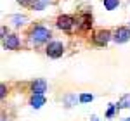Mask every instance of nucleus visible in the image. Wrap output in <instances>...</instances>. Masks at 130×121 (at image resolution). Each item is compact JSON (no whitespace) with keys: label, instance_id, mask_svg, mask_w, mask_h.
I'll use <instances>...</instances> for the list:
<instances>
[{"label":"nucleus","instance_id":"nucleus-1","mask_svg":"<svg viewBox=\"0 0 130 121\" xmlns=\"http://www.w3.org/2000/svg\"><path fill=\"white\" fill-rule=\"evenodd\" d=\"M28 36H30V42L33 45H40V43H45V42L50 40L52 33H50V30L45 28V26H33Z\"/></svg>","mask_w":130,"mask_h":121},{"label":"nucleus","instance_id":"nucleus-2","mask_svg":"<svg viewBox=\"0 0 130 121\" xmlns=\"http://www.w3.org/2000/svg\"><path fill=\"white\" fill-rule=\"evenodd\" d=\"M76 24H78V21L75 19L73 16H70V14H62V16H59L56 19V26L62 31H71Z\"/></svg>","mask_w":130,"mask_h":121},{"label":"nucleus","instance_id":"nucleus-3","mask_svg":"<svg viewBox=\"0 0 130 121\" xmlns=\"http://www.w3.org/2000/svg\"><path fill=\"white\" fill-rule=\"evenodd\" d=\"M109 40H113V33L109 30H99L94 33V36H92V42H94V45H97V47H106Z\"/></svg>","mask_w":130,"mask_h":121},{"label":"nucleus","instance_id":"nucleus-4","mask_svg":"<svg viewBox=\"0 0 130 121\" xmlns=\"http://www.w3.org/2000/svg\"><path fill=\"white\" fill-rule=\"evenodd\" d=\"M45 54L49 55L50 59H59L64 54V45L61 42H49L45 47Z\"/></svg>","mask_w":130,"mask_h":121},{"label":"nucleus","instance_id":"nucleus-5","mask_svg":"<svg viewBox=\"0 0 130 121\" xmlns=\"http://www.w3.org/2000/svg\"><path fill=\"white\" fill-rule=\"evenodd\" d=\"M2 45H4V49H7V50H18L21 47L19 36H18V35H5L4 40H2Z\"/></svg>","mask_w":130,"mask_h":121},{"label":"nucleus","instance_id":"nucleus-6","mask_svg":"<svg viewBox=\"0 0 130 121\" xmlns=\"http://www.w3.org/2000/svg\"><path fill=\"white\" fill-rule=\"evenodd\" d=\"M113 40H115V43H125V42H128L130 40V28H125V26L116 28V31L113 33Z\"/></svg>","mask_w":130,"mask_h":121},{"label":"nucleus","instance_id":"nucleus-7","mask_svg":"<svg viewBox=\"0 0 130 121\" xmlns=\"http://www.w3.org/2000/svg\"><path fill=\"white\" fill-rule=\"evenodd\" d=\"M30 92H31V93H45V92H47V81H45V80H35V81H31Z\"/></svg>","mask_w":130,"mask_h":121},{"label":"nucleus","instance_id":"nucleus-8","mask_svg":"<svg viewBox=\"0 0 130 121\" xmlns=\"http://www.w3.org/2000/svg\"><path fill=\"white\" fill-rule=\"evenodd\" d=\"M92 14L90 12H85V14H82V17H80V21H78V28H80L82 31H87V30H90L92 28Z\"/></svg>","mask_w":130,"mask_h":121},{"label":"nucleus","instance_id":"nucleus-9","mask_svg":"<svg viewBox=\"0 0 130 121\" xmlns=\"http://www.w3.org/2000/svg\"><path fill=\"white\" fill-rule=\"evenodd\" d=\"M43 104H45V97H43V93H33V95H31V99H30V106H31V107L40 109Z\"/></svg>","mask_w":130,"mask_h":121},{"label":"nucleus","instance_id":"nucleus-10","mask_svg":"<svg viewBox=\"0 0 130 121\" xmlns=\"http://www.w3.org/2000/svg\"><path fill=\"white\" fill-rule=\"evenodd\" d=\"M49 4H50V0H33L31 5H30V9H33V10H43Z\"/></svg>","mask_w":130,"mask_h":121},{"label":"nucleus","instance_id":"nucleus-11","mask_svg":"<svg viewBox=\"0 0 130 121\" xmlns=\"http://www.w3.org/2000/svg\"><path fill=\"white\" fill-rule=\"evenodd\" d=\"M118 109H130V93H127V95H123L120 100H118Z\"/></svg>","mask_w":130,"mask_h":121},{"label":"nucleus","instance_id":"nucleus-12","mask_svg":"<svg viewBox=\"0 0 130 121\" xmlns=\"http://www.w3.org/2000/svg\"><path fill=\"white\" fill-rule=\"evenodd\" d=\"M102 4H104V9L106 10H115V9H118L120 0H102Z\"/></svg>","mask_w":130,"mask_h":121},{"label":"nucleus","instance_id":"nucleus-13","mask_svg":"<svg viewBox=\"0 0 130 121\" xmlns=\"http://www.w3.org/2000/svg\"><path fill=\"white\" fill-rule=\"evenodd\" d=\"M10 19L14 21V24H16V26H21V24H24V23H26V17H24V16H12Z\"/></svg>","mask_w":130,"mask_h":121},{"label":"nucleus","instance_id":"nucleus-14","mask_svg":"<svg viewBox=\"0 0 130 121\" xmlns=\"http://www.w3.org/2000/svg\"><path fill=\"white\" fill-rule=\"evenodd\" d=\"M64 102H66V107H71V106L76 102V95H68V97L64 99Z\"/></svg>","mask_w":130,"mask_h":121},{"label":"nucleus","instance_id":"nucleus-15","mask_svg":"<svg viewBox=\"0 0 130 121\" xmlns=\"http://www.w3.org/2000/svg\"><path fill=\"white\" fill-rule=\"evenodd\" d=\"M92 99H94L92 93H82L80 95V102H83V104H85V102H92Z\"/></svg>","mask_w":130,"mask_h":121},{"label":"nucleus","instance_id":"nucleus-16","mask_svg":"<svg viewBox=\"0 0 130 121\" xmlns=\"http://www.w3.org/2000/svg\"><path fill=\"white\" fill-rule=\"evenodd\" d=\"M116 109H118V106H115V104H109V109H108V112H106V118H113Z\"/></svg>","mask_w":130,"mask_h":121},{"label":"nucleus","instance_id":"nucleus-17","mask_svg":"<svg viewBox=\"0 0 130 121\" xmlns=\"http://www.w3.org/2000/svg\"><path fill=\"white\" fill-rule=\"evenodd\" d=\"M5 95H7V87H5V83H2V85H0V97L4 99Z\"/></svg>","mask_w":130,"mask_h":121},{"label":"nucleus","instance_id":"nucleus-18","mask_svg":"<svg viewBox=\"0 0 130 121\" xmlns=\"http://www.w3.org/2000/svg\"><path fill=\"white\" fill-rule=\"evenodd\" d=\"M18 2H19V4L23 5V7H30V5H31V2H33V0H18Z\"/></svg>","mask_w":130,"mask_h":121},{"label":"nucleus","instance_id":"nucleus-19","mask_svg":"<svg viewBox=\"0 0 130 121\" xmlns=\"http://www.w3.org/2000/svg\"><path fill=\"white\" fill-rule=\"evenodd\" d=\"M125 121H130V118H127V119H125Z\"/></svg>","mask_w":130,"mask_h":121},{"label":"nucleus","instance_id":"nucleus-20","mask_svg":"<svg viewBox=\"0 0 130 121\" xmlns=\"http://www.w3.org/2000/svg\"><path fill=\"white\" fill-rule=\"evenodd\" d=\"M2 121H5V119H2Z\"/></svg>","mask_w":130,"mask_h":121}]
</instances>
